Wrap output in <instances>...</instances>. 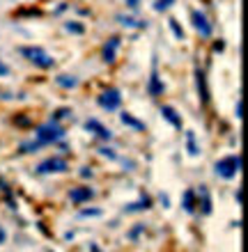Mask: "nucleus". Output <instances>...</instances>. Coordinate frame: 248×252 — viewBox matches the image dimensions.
Wrapping results in <instances>:
<instances>
[{
	"instance_id": "1",
	"label": "nucleus",
	"mask_w": 248,
	"mask_h": 252,
	"mask_svg": "<svg viewBox=\"0 0 248 252\" xmlns=\"http://www.w3.org/2000/svg\"><path fill=\"white\" fill-rule=\"evenodd\" d=\"M35 135H37V142H39L41 147H44V145H53V142H58V140L65 138V128H62V126L58 124L55 120H51V122H46V124L37 126Z\"/></svg>"
},
{
	"instance_id": "2",
	"label": "nucleus",
	"mask_w": 248,
	"mask_h": 252,
	"mask_svg": "<svg viewBox=\"0 0 248 252\" xmlns=\"http://www.w3.org/2000/svg\"><path fill=\"white\" fill-rule=\"evenodd\" d=\"M21 55H23L28 62H33L35 66H39V69H51V66L55 64L53 58L39 46H23L21 48Z\"/></svg>"
},
{
	"instance_id": "3",
	"label": "nucleus",
	"mask_w": 248,
	"mask_h": 252,
	"mask_svg": "<svg viewBox=\"0 0 248 252\" xmlns=\"http://www.w3.org/2000/svg\"><path fill=\"white\" fill-rule=\"evenodd\" d=\"M242 170V156H228V158H221L214 165V172L221 177V179H235Z\"/></svg>"
},
{
	"instance_id": "4",
	"label": "nucleus",
	"mask_w": 248,
	"mask_h": 252,
	"mask_svg": "<svg viewBox=\"0 0 248 252\" xmlns=\"http://www.w3.org/2000/svg\"><path fill=\"white\" fill-rule=\"evenodd\" d=\"M69 165L67 160L60 158V156H51V158L41 160L39 165H37V172L39 174H55V172H67Z\"/></svg>"
},
{
	"instance_id": "5",
	"label": "nucleus",
	"mask_w": 248,
	"mask_h": 252,
	"mask_svg": "<svg viewBox=\"0 0 248 252\" xmlns=\"http://www.w3.org/2000/svg\"><path fill=\"white\" fill-rule=\"evenodd\" d=\"M120 103H122V94H120V90H115V87H110V90L99 94V106L104 108V110H108V113L117 110Z\"/></svg>"
},
{
	"instance_id": "6",
	"label": "nucleus",
	"mask_w": 248,
	"mask_h": 252,
	"mask_svg": "<svg viewBox=\"0 0 248 252\" xmlns=\"http://www.w3.org/2000/svg\"><path fill=\"white\" fill-rule=\"evenodd\" d=\"M85 131H90L92 135H97V138H101V140H110V138H113V131H110V128H106V126L101 124L99 120H87L85 122Z\"/></svg>"
},
{
	"instance_id": "7",
	"label": "nucleus",
	"mask_w": 248,
	"mask_h": 252,
	"mask_svg": "<svg viewBox=\"0 0 248 252\" xmlns=\"http://www.w3.org/2000/svg\"><path fill=\"white\" fill-rule=\"evenodd\" d=\"M191 19H193V26H195V30L202 34V37H209L212 34V23L207 21V16L202 12H198V9H193L191 12Z\"/></svg>"
},
{
	"instance_id": "8",
	"label": "nucleus",
	"mask_w": 248,
	"mask_h": 252,
	"mask_svg": "<svg viewBox=\"0 0 248 252\" xmlns=\"http://www.w3.org/2000/svg\"><path fill=\"white\" fill-rule=\"evenodd\" d=\"M92 197H94V190L90 186H76V188H71V192H69V199H71L74 204L90 202Z\"/></svg>"
},
{
	"instance_id": "9",
	"label": "nucleus",
	"mask_w": 248,
	"mask_h": 252,
	"mask_svg": "<svg viewBox=\"0 0 248 252\" xmlns=\"http://www.w3.org/2000/svg\"><path fill=\"white\" fill-rule=\"evenodd\" d=\"M117 48H120V37H110L104 46V62H115V55H117Z\"/></svg>"
},
{
	"instance_id": "10",
	"label": "nucleus",
	"mask_w": 248,
	"mask_h": 252,
	"mask_svg": "<svg viewBox=\"0 0 248 252\" xmlns=\"http://www.w3.org/2000/svg\"><path fill=\"white\" fill-rule=\"evenodd\" d=\"M161 117H163L166 122H170L175 128H181V117L177 115V110H175L173 106H163V108H161Z\"/></svg>"
},
{
	"instance_id": "11",
	"label": "nucleus",
	"mask_w": 248,
	"mask_h": 252,
	"mask_svg": "<svg viewBox=\"0 0 248 252\" xmlns=\"http://www.w3.org/2000/svg\"><path fill=\"white\" fill-rule=\"evenodd\" d=\"M195 80H198V92H200L202 103H207V101H209V90H207V80H205V73H202L200 69L195 71Z\"/></svg>"
},
{
	"instance_id": "12",
	"label": "nucleus",
	"mask_w": 248,
	"mask_h": 252,
	"mask_svg": "<svg viewBox=\"0 0 248 252\" xmlns=\"http://www.w3.org/2000/svg\"><path fill=\"white\" fill-rule=\"evenodd\" d=\"M147 92L152 94V96H161L163 94V83L161 80H159V73H152V76H149V85H147Z\"/></svg>"
},
{
	"instance_id": "13",
	"label": "nucleus",
	"mask_w": 248,
	"mask_h": 252,
	"mask_svg": "<svg viewBox=\"0 0 248 252\" xmlns=\"http://www.w3.org/2000/svg\"><path fill=\"white\" fill-rule=\"evenodd\" d=\"M120 120H122V124L131 126L134 131H145V124H142L141 120H136L131 113H120Z\"/></svg>"
},
{
	"instance_id": "14",
	"label": "nucleus",
	"mask_w": 248,
	"mask_h": 252,
	"mask_svg": "<svg viewBox=\"0 0 248 252\" xmlns=\"http://www.w3.org/2000/svg\"><path fill=\"white\" fill-rule=\"evenodd\" d=\"M181 206H184V211H186V213H193V211H195V190H193V188L184 190V199H181Z\"/></svg>"
},
{
	"instance_id": "15",
	"label": "nucleus",
	"mask_w": 248,
	"mask_h": 252,
	"mask_svg": "<svg viewBox=\"0 0 248 252\" xmlns=\"http://www.w3.org/2000/svg\"><path fill=\"white\" fill-rule=\"evenodd\" d=\"M149 206H152V199H149V195H141V199H138L136 204H129L127 206V213L145 211V209H149Z\"/></svg>"
},
{
	"instance_id": "16",
	"label": "nucleus",
	"mask_w": 248,
	"mask_h": 252,
	"mask_svg": "<svg viewBox=\"0 0 248 252\" xmlns=\"http://www.w3.org/2000/svg\"><path fill=\"white\" fill-rule=\"evenodd\" d=\"M186 149L191 156H198L200 154V147H198V142H195V133L193 131H186Z\"/></svg>"
},
{
	"instance_id": "17",
	"label": "nucleus",
	"mask_w": 248,
	"mask_h": 252,
	"mask_svg": "<svg viewBox=\"0 0 248 252\" xmlns=\"http://www.w3.org/2000/svg\"><path fill=\"white\" fill-rule=\"evenodd\" d=\"M55 83L60 87H67V90H71V87L78 85V78H74V76H67V73H62V76H58L55 78Z\"/></svg>"
},
{
	"instance_id": "18",
	"label": "nucleus",
	"mask_w": 248,
	"mask_h": 252,
	"mask_svg": "<svg viewBox=\"0 0 248 252\" xmlns=\"http://www.w3.org/2000/svg\"><path fill=\"white\" fill-rule=\"evenodd\" d=\"M200 197H202V213L207 216V213H212V197H209L207 186H200Z\"/></svg>"
},
{
	"instance_id": "19",
	"label": "nucleus",
	"mask_w": 248,
	"mask_h": 252,
	"mask_svg": "<svg viewBox=\"0 0 248 252\" xmlns=\"http://www.w3.org/2000/svg\"><path fill=\"white\" fill-rule=\"evenodd\" d=\"M120 19V23L124 28H145L147 23L145 21H138V19H134V16H117Z\"/></svg>"
},
{
	"instance_id": "20",
	"label": "nucleus",
	"mask_w": 248,
	"mask_h": 252,
	"mask_svg": "<svg viewBox=\"0 0 248 252\" xmlns=\"http://www.w3.org/2000/svg\"><path fill=\"white\" fill-rule=\"evenodd\" d=\"M101 216V209H83L78 213V218H99Z\"/></svg>"
},
{
	"instance_id": "21",
	"label": "nucleus",
	"mask_w": 248,
	"mask_h": 252,
	"mask_svg": "<svg viewBox=\"0 0 248 252\" xmlns=\"http://www.w3.org/2000/svg\"><path fill=\"white\" fill-rule=\"evenodd\" d=\"M142 232H145V225H142V222H141V225H136L134 229L129 232V241H138V236H141Z\"/></svg>"
},
{
	"instance_id": "22",
	"label": "nucleus",
	"mask_w": 248,
	"mask_h": 252,
	"mask_svg": "<svg viewBox=\"0 0 248 252\" xmlns=\"http://www.w3.org/2000/svg\"><path fill=\"white\" fill-rule=\"evenodd\" d=\"M173 2H175V0H156V2H154V9H156V12H166V9L173 5Z\"/></svg>"
},
{
	"instance_id": "23",
	"label": "nucleus",
	"mask_w": 248,
	"mask_h": 252,
	"mask_svg": "<svg viewBox=\"0 0 248 252\" xmlns=\"http://www.w3.org/2000/svg\"><path fill=\"white\" fill-rule=\"evenodd\" d=\"M170 28H173V32H175V37H177V39H184V30H181L179 23H177L175 19H170Z\"/></svg>"
},
{
	"instance_id": "24",
	"label": "nucleus",
	"mask_w": 248,
	"mask_h": 252,
	"mask_svg": "<svg viewBox=\"0 0 248 252\" xmlns=\"http://www.w3.org/2000/svg\"><path fill=\"white\" fill-rule=\"evenodd\" d=\"M69 113H71L69 108H60V110H55L53 120H55V122H58V120H65V117H69Z\"/></svg>"
},
{
	"instance_id": "25",
	"label": "nucleus",
	"mask_w": 248,
	"mask_h": 252,
	"mask_svg": "<svg viewBox=\"0 0 248 252\" xmlns=\"http://www.w3.org/2000/svg\"><path fill=\"white\" fill-rule=\"evenodd\" d=\"M99 154L101 156H108V158H117V154L113 149H108V147H99Z\"/></svg>"
},
{
	"instance_id": "26",
	"label": "nucleus",
	"mask_w": 248,
	"mask_h": 252,
	"mask_svg": "<svg viewBox=\"0 0 248 252\" xmlns=\"http://www.w3.org/2000/svg\"><path fill=\"white\" fill-rule=\"evenodd\" d=\"M65 28H67L69 32H76V34H81V32H83V26H78V23H67Z\"/></svg>"
},
{
	"instance_id": "27",
	"label": "nucleus",
	"mask_w": 248,
	"mask_h": 252,
	"mask_svg": "<svg viewBox=\"0 0 248 252\" xmlns=\"http://www.w3.org/2000/svg\"><path fill=\"white\" fill-rule=\"evenodd\" d=\"M0 76H9V66H7L2 60H0Z\"/></svg>"
},
{
	"instance_id": "28",
	"label": "nucleus",
	"mask_w": 248,
	"mask_h": 252,
	"mask_svg": "<svg viewBox=\"0 0 248 252\" xmlns=\"http://www.w3.org/2000/svg\"><path fill=\"white\" fill-rule=\"evenodd\" d=\"M5 241H7V232H5V227L0 225V246H2Z\"/></svg>"
},
{
	"instance_id": "29",
	"label": "nucleus",
	"mask_w": 248,
	"mask_h": 252,
	"mask_svg": "<svg viewBox=\"0 0 248 252\" xmlns=\"http://www.w3.org/2000/svg\"><path fill=\"white\" fill-rule=\"evenodd\" d=\"M81 177H85V179H87V177H92V170H87V167H83V170H81Z\"/></svg>"
},
{
	"instance_id": "30",
	"label": "nucleus",
	"mask_w": 248,
	"mask_h": 252,
	"mask_svg": "<svg viewBox=\"0 0 248 252\" xmlns=\"http://www.w3.org/2000/svg\"><path fill=\"white\" fill-rule=\"evenodd\" d=\"M235 110H237V117H242V101H237V108H235Z\"/></svg>"
},
{
	"instance_id": "31",
	"label": "nucleus",
	"mask_w": 248,
	"mask_h": 252,
	"mask_svg": "<svg viewBox=\"0 0 248 252\" xmlns=\"http://www.w3.org/2000/svg\"><path fill=\"white\" fill-rule=\"evenodd\" d=\"M127 5L129 7H138V0H127Z\"/></svg>"
},
{
	"instance_id": "32",
	"label": "nucleus",
	"mask_w": 248,
	"mask_h": 252,
	"mask_svg": "<svg viewBox=\"0 0 248 252\" xmlns=\"http://www.w3.org/2000/svg\"><path fill=\"white\" fill-rule=\"evenodd\" d=\"M161 204L163 206H170V204H168V195H161Z\"/></svg>"
}]
</instances>
